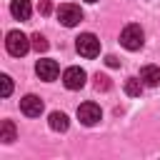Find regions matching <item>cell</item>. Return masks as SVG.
<instances>
[{
	"label": "cell",
	"mask_w": 160,
	"mask_h": 160,
	"mask_svg": "<svg viewBox=\"0 0 160 160\" xmlns=\"http://www.w3.org/2000/svg\"><path fill=\"white\" fill-rule=\"evenodd\" d=\"M142 42H145V35H142V28H140V25L130 22V25L122 28V32H120V45H122L125 50H140Z\"/></svg>",
	"instance_id": "obj_1"
},
{
	"label": "cell",
	"mask_w": 160,
	"mask_h": 160,
	"mask_svg": "<svg viewBox=\"0 0 160 160\" xmlns=\"http://www.w3.org/2000/svg\"><path fill=\"white\" fill-rule=\"evenodd\" d=\"M30 40H28V35H22L20 30H10L8 32V38H5V48H8V52L12 55V58H22L28 50H30Z\"/></svg>",
	"instance_id": "obj_2"
},
{
	"label": "cell",
	"mask_w": 160,
	"mask_h": 160,
	"mask_svg": "<svg viewBox=\"0 0 160 160\" xmlns=\"http://www.w3.org/2000/svg\"><path fill=\"white\" fill-rule=\"evenodd\" d=\"M75 48L82 58H98L100 55V40L92 32H82L80 38H75Z\"/></svg>",
	"instance_id": "obj_3"
},
{
	"label": "cell",
	"mask_w": 160,
	"mask_h": 160,
	"mask_svg": "<svg viewBox=\"0 0 160 160\" xmlns=\"http://www.w3.org/2000/svg\"><path fill=\"white\" fill-rule=\"evenodd\" d=\"M58 18H60V22H62L65 28H75V25L82 20V10H80L78 5H72V2H65V5L58 8Z\"/></svg>",
	"instance_id": "obj_4"
},
{
	"label": "cell",
	"mask_w": 160,
	"mask_h": 160,
	"mask_svg": "<svg viewBox=\"0 0 160 160\" xmlns=\"http://www.w3.org/2000/svg\"><path fill=\"white\" fill-rule=\"evenodd\" d=\"M78 118H80L82 125H95V122H100V118H102L100 105H95V102H82V105L78 108Z\"/></svg>",
	"instance_id": "obj_5"
},
{
	"label": "cell",
	"mask_w": 160,
	"mask_h": 160,
	"mask_svg": "<svg viewBox=\"0 0 160 160\" xmlns=\"http://www.w3.org/2000/svg\"><path fill=\"white\" fill-rule=\"evenodd\" d=\"M85 70L82 68H68L65 72H62V82H65V88L68 90H80L82 85H85Z\"/></svg>",
	"instance_id": "obj_6"
},
{
	"label": "cell",
	"mask_w": 160,
	"mask_h": 160,
	"mask_svg": "<svg viewBox=\"0 0 160 160\" xmlns=\"http://www.w3.org/2000/svg\"><path fill=\"white\" fill-rule=\"evenodd\" d=\"M42 100L38 98V95H25V98H20V110H22V115H28V118H40V112H42Z\"/></svg>",
	"instance_id": "obj_7"
},
{
	"label": "cell",
	"mask_w": 160,
	"mask_h": 160,
	"mask_svg": "<svg viewBox=\"0 0 160 160\" xmlns=\"http://www.w3.org/2000/svg\"><path fill=\"white\" fill-rule=\"evenodd\" d=\"M35 72H38V78H40V80L50 82V80H55V78H58L60 68H58V62H55V60H48V58H45V60H38Z\"/></svg>",
	"instance_id": "obj_8"
},
{
	"label": "cell",
	"mask_w": 160,
	"mask_h": 160,
	"mask_svg": "<svg viewBox=\"0 0 160 160\" xmlns=\"http://www.w3.org/2000/svg\"><path fill=\"white\" fill-rule=\"evenodd\" d=\"M10 12H12L15 20H28L30 12H32V5H30V0H12L10 2Z\"/></svg>",
	"instance_id": "obj_9"
},
{
	"label": "cell",
	"mask_w": 160,
	"mask_h": 160,
	"mask_svg": "<svg viewBox=\"0 0 160 160\" xmlns=\"http://www.w3.org/2000/svg\"><path fill=\"white\" fill-rule=\"evenodd\" d=\"M140 80H142V85L155 88V85L160 82V68H158V65H145V68L140 70Z\"/></svg>",
	"instance_id": "obj_10"
},
{
	"label": "cell",
	"mask_w": 160,
	"mask_h": 160,
	"mask_svg": "<svg viewBox=\"0 0 160 160\" xmlns=\"http://www.w3.org/2000/svg\"><path fill=\"white\" fill-rule=\"evenodd\" d=\"M48 122H50V128L55 130V132H65L68 130V125H70V120H68V115L65 112H50V118H48Z\"/></svg>",
	"instance_id": "obj_11"
},
{
	"label": "cell",
	"mask_w": 160,
	"mask_h": 160,
	"mask_svg": "<svg viewBox=\"0 0 160 160\" xmlns=\"http://www.w3.org/2000/svg\"><path fill=\"white\" fill-rule=\"evenodd\" d=\"M15 138H18V132H15L12 120H2V122H0V140H2V142H12Z\"/></svg>",
	"instance_id": "obj_12"
},
{
	"label": "cell",
	"mask_w": 160,
	"mask_h": 160,
	"mask_svg": "<svg viewBox=\"0 0 160 160\" xmlns=\"http://www.w3.org/2000/svg\"><path fill=\"white\" fill-rule=\"evenodd\" d=\"M125 92H128L130 98H138V95L142 92V80H138V78H128V80H125Z\"/></svg>",
	"instance_id": "obj_13"
},
{
	"label": "cell",
	"mask_w": 160,
	"mask_h": 160,
	"mask_svg": "<svg viewBox=\"0 0 160 160\" xmlns=\"http://www.w3.org/2000/svg\"><path fill=\"white\" fill-rule=\"evenodd\" d=\"M30 40H32V48H35L38 52H45V50H48V40H45V38H42L40 32H35V35H32Z\"/></svg>",
	"instance_id": "obj_14"
},
{
	"label": "cell",
	"mask_w": 160,
	"mask_h": 160,
	"mask_svg": "<svg viewBox=\"0 0 160 160\" xmlns=\"http://www.w3.org/2000/svg\"><path fill=\"white\" fill-rule=\"evenodd\" d=\"M110 85H112V82H110L108 75H100V72L95 75V88H98V90H110Z\"/></svg>",
	"instance_id": "obj_15"
},
{
	"label": "cell",
	"mask_w": 160,
	"mask_h": 160,
	"mask_svg": "<svg viewBox=\"0 0 160 160\" xmlns=\"http://www.w3.org/2000/svg\"><path fill=\"white\" fill-rule=\"evenodd\" d=\"M0 82H2V98H8V95L12 92V80H10V75H2Z\"/></svg>",
	"instance_id": "obj_16"
},
{
	"label": "cell",
	"mask_w": 160,
	"mask_h": 160,
	"mask_svg": "<svg viewBox=\"0 0 160 160\" xmlns=\"http://www.w3.org/2000/svg\"><path fill=\"white\" fill-rule=\"evenodd\" d=\"M105 62H108L110 68H118V65H120V60H118L115 55H108V58H105Z\"/></svg>",
	"instance_id": "obj_17"
},
{
	"label": "cell",
	"mask_w": 160,
	"mask_h": 160,
	"mask_svg": "<svg viewBox=\"0 0 160 160\" xmlns=\"http://www.w3.org/2000/svg\"><path fill=\"white\" fill-rule=\"evenodd\" d=\"M40 12H42V15H45V12H50V2H48V0H42V2H40Z\"/></svg>",
	"instance_id": "obj_18"
},
{
	"label": "cell",
	"mask_w": 160,
	"mask_h": 160,
	"mask_svg": "<svg viewBox=\"0 0 160 160\" xmlns=\"http://www.w3.org/2000/svg\"><path fill=\"white\" fill-rule=\"evenodd\" d=\"M88 2H98V0H88Z\"/></svg>",
	"instance_id": "obj_19"
}]
</instances>
